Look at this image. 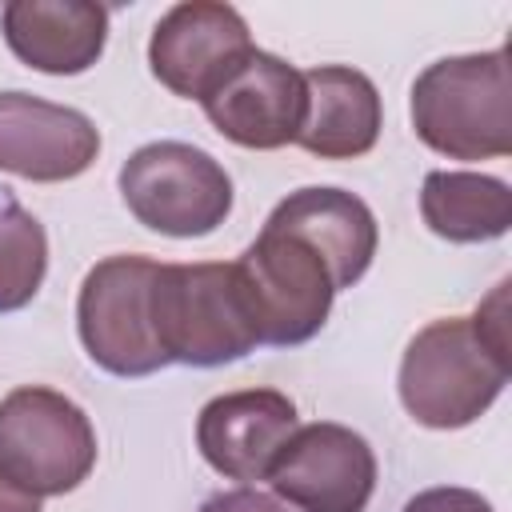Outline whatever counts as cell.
<instances>
[{
  "mask_svg": "<svg viewBox=\"0 0 512 512\" xmlns=\"http://www.w3.org/2000/svg\"><path fill=\"white\" fill-rule=\"evenodd\" d=\"M156 260L108 256L88 268L76 296V332L92 364L112 376H152L168 360L152 332Z\"/></svg>",
  "mask_w": 512,
  "mask_h": 512,
  "instance_id": "obj_7",
  "label": "cell"
},
{
  "mask_svg": "<svg viewBox=\"0 0 512 512\" xmlns=\"http://www.w3.org/2000/svg\"><path fill=\"white\" fill-rule=\"evenodd\" d=\"M0 512H40V496H32L0 476Z\"/></svg>",
  "mask_w": 512,
  "mask_h": 512,
  "instance_id": "obj_20",
  "label": "cell"
},
{
  "mask_svg": "<svg viewBox=\"0 0 512 512\" xmlns=\"http://www.w3.org/2000/svg\"><path fill=\"white\" fill-rule=\"evenodd\" d=\"M48 272L44 224L0 184V312H20L32 304Z\"/></svg>",
  "mask_w": 512,
  "mask_h": 512,
  "instance_id": "obj_17",
  "label": "cell"
},
{
  "mask_svg": "<svg viewBox=\"0 0 512 512\" xmlns=\"http://www.w3.org/2000/svg\"><path fill=\"white\" fill-rule=\"evenodd\" d=\"M268 480L276 500L300 512H364L376 492V456L360 432L316 420L288 436Z\"/></svg>",
  "mask_w": 512,
  "mask_h": 512,
  "instance_id": "obj_9",
  "label": "cell"
},
{
  "mask_svg": "<svg viewBox=\"0 0 512 512\" xmlns=\"http://www.w3.org/2000/svg\"><path fill=\"white\" fill-rule=\"evenodd\" d=\"M200 512H288L276 496L260 492V488H228V492H216L200 504Z\"/></svg>",
  "mask_w": 512,
  "mask_h": 512,
  "instance_id": "obj_19",
  "label": "cell"
},
{
  "mask_svg": "<svg viewBox=\"0 0 512 512\" xmlns=\"http://www.w3.org/2000/svg\"><path fill=\"white\" fill-rule=\"evenodd\" d=\"M96 156L100 132L80 108L32 92H0V172L60 184L88 172Z\"/></svg>",
  "mask_w": 512,
  "mask_h": 512,
  "instance_id": "obj_11",
  "label": "cell"
},
{
  "mask_svg": "<svg viewBox=\"0 0 512 512\" xmlns=\"http://www.w3.org/2000/svg\"><path fill=\"white\" fill-rule=\"evenodd\" d=\"M420 216L452 244L500 240L512 228V188L484 172H428L420 188Z\"/></svg>",
  "mask_w": 512,
  "mask_h": 512,
  "instance_id": "obj_16",
  "label": "cell"
},
{
  "mask_svg": "<svg viewBox=\"0 0 512 512\" xmlns=\"http://www.w3.org/2000/svg\"><path fill=\"white\" fill-rule=\"evenodd\" d=\"M96 464V428L56 388H16L0 400V476L32 496H64Z\"/></svg>",
  "mask_w": 512,
  "mask_h": 512,
  "instance_id": "obj_4",
  "label": "cell"
},
{
  "mask_svg": "<svg viewBox=\"0 0 512 512\" xmlns=\"http://www.w3.org/2000/svg\"><path fill=\"white\" fill-rule=\"evenodd\" d=\"M404 512H492V504L472 492V488H456V484H444V488H428V492H416Z\"/></svg>",
  "mask_w": 512,
  "mask_h": 512,
  "instance_id": "obj_18",
  "label": "cell"
},
{
  "mask_svg": "<svg viewBox=\"0 0 512 512\" xmlns=\"http://www.w3.org/2000/svg\"><path fill=\"white\" fill-rule=\"evenodd\" d=\"M200 104L224 140L240 148L272 152L296 144L308 108L304 72L272 52L252 48V56Z\"/></svg>",
  "mask_w": 512,
  "mask_h": 512,
  "instance_id": "obj_10",
  "label": "cell"
},
{
  "mask_svg": "<svg viewBox=\"0 0 512 512\" xmlns=\"http://www.w3.org/2000/svg\"><path fill=\"white\" fill-rule=\"evenodd\" d=\"M304 124L296 144L320 160H356L376 148L384 108L376 84L344 64H320L304 72Z\"/></svg>",
  "mask_w": 512,
  "mask_h": 512,
  "instance_id": "obj_14",
  "label": "cell"
},
{
  "mask_svg": "<svg viewBox=\"0 0 512 512\" xmlns=\"http://www.w3.org/2000/svg\"><path fill=\"white\" fill-rule=\"evenodd\" d=\"M12 56L48 76L88 72L108 40V8L92 0H12L0 8Z\"/></svg>",
  "mask_w": 512,
  "mask_h": 512,
  "instance_id": "obj_13",
  "label": "cell"
},
{
  "mask_svg": "<svg viewBox=\"0 0 512 512\" xmlns=\"http://www.w3.org/2000/svg\"><path fill=\"white\" fill-rule=\"evenodd\" d=\"M412 128L448 160H496L512 152L508 52L444 56L412 84Z\"/></svg>",
  "mask_w": 512,
  "mask_h": 512,
  "instance_id": "obj_2",
  "label": "cell"
},
{
  "mask_svg": "<svg viewBox=\"0 0 512 512\" xmlns=\"http://www.w3.org/2000/svg\"><path fill=\"white\" fill-rule=\"evenodd\" d=\"M264 224L304 236L328 260L336 292L352 288L368 272L380 240L372 208L344 188H296L272 208Z\"/></svg>",
  "mask_w": 512,
  "mask_h": 512,
  "instance_id": "obj_15",
  "label": "cell"
},
{
  "mask_svg": "<svg viewBox=\"0 0 512 512\" xmlns=\"http://www.w3.org/2000/svg\"><path fill=\"white\" fill-rule=\"evenodd\" d=\"M152 332L164 360L188 368H220L260 344L236 264H156Z\"/></svg>",
  "mask_w": 512,
  "mask_h": 512,
  "instance_id": "obj_3",
  "label": "cell"
},
{
  "mask_svg": "<svg viewBox=\"0 0 512 512\" xmlns=\"http://www.w3.org/2000/svg\"><path fill=\"white\" fill-rule=\"evenodd\" d=\"M236 272L260 344L292 348L324 328L336 300V280L328 260L304 236L264 224L236 260Z\"/></svg>",
  "mask_w": 512,
  "mask_h": 512,
  "instance_id": "obj_5",
  "label": "cell"
},
{
  "mask_svg": "<svg viewBox=\"0 0 512 512\" xmlns=\"http://www.w3.org/2000/svg\"><path fill=\"white\" fill-rule=\"evenodd\" d=\"M120 196L144 228L176 240L208 236L232 212V180L224 164L184 140L136 148L120 168Z\"/></svg>",
  "mask_w": 512,
  "mask_h": 512,
  "instance_id": "obj_6",
  "label": "cell"
},
{
  "mask_svg": "<svg viewBox=\"0 0 512 512\" xmlns=\"http://www.w3.org/2000/svg\"><path fill=\"white\" fill-rule=\"evenodd\" d=\"M296 432V404L276 388L212 396L196 416L200 456L228 480H268L276 456Z\"/></svg>",
  "mask_w": 512,
  "mask_h": 512,
  "instance_id": "obj_12",
  "label": "cell"
},
{
  "mask_svg": "<svg viewBox=\"0 0 512 512\" xmlns=\"http://www.w3.org/2000/svg\"><path fill=\"white\" fill-rule=\"evenodd\" d=\"M252 56L248 20L232 4L188 0L172 4L148 40L152 76L184 100H208Z\"/></svg>",
  "mask_w": 512,
  "mask_h": 512,
  "instance_id": "obj_8",
  "label": "cell"
},
{
  "mask_svg": "<svg viewBox=\"0 0 512 512\" xmlns=\"http://www.w3.org/2000/svg\"><path fill=\"white\" fill-rule=\"evenodd\" d=\"M508 384V280L476 316H444L420 328L400 360V404L424 428L480 420Z\"/></svg>",
  "mask_w": 512,
  "mask_h": 512,
  "instance_id": "obj_1",
  "label": "cell"
}]
</instances>
